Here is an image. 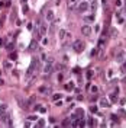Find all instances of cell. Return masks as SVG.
<instances>
[{
    "label": "cell",
    "instance_id": "74e56055",
    "mask_svg": "<svg viewBox=\"0 0 126 128\" xmlns=\"http://www.w3.org/2000/svg\"><path fill=\"white\" fill-rule=\"evenodd\" d=\"M125 4H126V3H125Z\"/></svg>",
    "mask_w": 126,
    "mask_h": 128
},
{
    "label": "cell",
    "instance_id": "1f68e13d",
    "mask_svg": "<svg viewBox=\"0 0 126 128\" xmlns=\"http://www.w3.org/2000/svg\"><path fill=\"white\" fill-rule=\"evenodd\" d=\"M102 4H103V7H107V1L106 0H102Z\"/></svg>",
    "mask_w": 126,
    "mask_h": 128
},
{
    "label": "cell",
    "instance_id": "f1b7e54d",
    "mask_svg": "<svg viewBox=\"0 0 126 128\" xmlns=\"http://www.w3.org/2000/svg\"><path fill=\"white\" fill-rule=\"evenodd\" d=\"M64 67L63 65H61V64H57V65H55V70H63Z\"/></svg>",
    "mask_w": 126,
    "mask_h": 128
},
{
    "label": "cell",
    "instance_id": "484cf974",
    "mask_svg": "<svg viewBox=\"0 0 126 128\" xmlns=\"http://www.w3.org/2000/svg\"><path fill=\"white\" fill-rule=\"evenodd\" d=\"M73 87L74 86L71 85V83H70V85H65V89H67V90H73Z\"/></svg>",
    "mask_w": 126,
    "mask_h": 128
},
{
    "label": "cell",
    "instance_id": "44dd1931",
    "mask_svg": "<svg viewBox=\"0 0 126 128\" xmlns=\"http://www.w3.org/2000/svg\"><path fill=\"white\" fill-rule=\"evenodd\" d=\"M36 125H38V127H43V125H45V121H43V119H39Z\"/></svg>",
    "mask_w": 126,
    "mask_h": 128
},
{
    "label": "cell",
    "instance_id": "5b68a950",
    "mask_svg": "<svg viewBox=\"0 0 126 128\" xmlns=\"http://www.w3.org/2000/svg\"><path fill=\"white\" fill-rule=\"evenodd\" d=\"M0 119H1L6 125H12V119H10V114H9V112H6L4 115H1V117H0Z\"/></svg>",
    "mask_w": 126,
    "mask_h": 128
},
{
    "label": "cell",
    "instance_id": "8992f818",
    "mask_svg": "<svg viewBox=\"0 0 126 128\" xmlns=\"http://www.w3.org/2000/svg\"><path fill=\"white\" fill-rule=\"evenodd\" d=\"M45 18H46V21L54 22L55 21V13H54V10H48L46 13H45Z\"/></svg>",
    "mask_w": 126,
    "mask_h": 128
},
{
    "label": "cell",
    "instance_id": "2e32d148",
    "mask_svg": "<svg viewBox=\"0 0 126 128\" xmlns=\"http://www.w3.org/2000/svg\"><path fill=\"white\" fill-rule=\"evenodd\" d=\"M117 36V31L115 28H110V38H116Z\"/></svg>",
    "mask_w": 126,
    "mask_h": 128
},
{
    "label": "cell",
    "instance_id": "4fadbf2b",
    "mask_svg": "<svg viewBox=\"0 0 126 128\" xmlns=\"http://www.w3.org/2000/svg\"><path fill=\"white\" fill-rule=\"evenodd\" d=\"M6 112H7V106H6L4 103H1V105H0V117H1V115H4Z\"/></svg>",
    "mask_w": 126,
    "mask_h": 128
},
{
    "label": "cell",
    "instance_id": "8d00e7d4",
    "mask_svg": "<svg viewBox=\"0 0 126 128\" xmlns=\"http://www.w3.org/2000/svg\"><path fill=\"white\" fill-rule=\"evenodd\" d=\"M1 45H3V39H0V47H1Z\"/></svg>",
    "mask_w": 126,
    "mask_h": 128
},
{
    "label": "cell",
    "instance_id": "4dcf8cb0",
    "mask_svg": "<svg viewBox=\"0 0 126 128\" xmlns=\"http://www.w3.org/2000/svg\"><path fill=\"white\" fill-rule=\"evenodd\" d=\"M6 48H7L9 51H12V50H13V45H12V44H7V45H6Z\"/></svg>",
    "mask_w": 126,
    "mask_h": 128
},
{
    "label": "cell",
    "instance_id": "ac0fdd59",
    "mask_svg": "<svg viewBox=\"0 0 126 128\" xmlns=\"http://www.w3.org/2000/svg\"><path fill=\"white\" fill-rule=\"evenodd\" d=\"M75 115H77V117H84V111H83V109H77Z\"/></svg>",
    "mask_w": 126,
    "mask_h": 128
},
{
    "label": "cell",
    "instance_id": "836d02e7",
    "mask_svg": "<svg viewBox=\"0 0 126 128\" xmlns=\"http://www.w3.org/2000/svg\"><path fill=\"white\" fill-rule=\"evenodd\" d=\"M122 4V0H116V6H120Z\"/></svg>",
    "mask_w": 126,
    "mask_h": 128
},
{
    "label": "cell",
    "instance_id": "e0dca14e",
    "mask_svg": "<svg viewBox=\"0 0 126 128\" xmlns=\"http://www.w3.org/2000/svg\"><path fill=\"white\" fill-rule=\"evenodd\" d=\"M110 100H112V102H116V100H117V92L110 95Z\"/></svg>",
    "mask_w": 126,
    "mask_h": 128
},
{
    "label": "cell",
    "instance_id": "5bb4252c",
    "mask_svg": "<svg viewBox=\"0 0 126 128\" xmlns=\"http://www.w3.org/2000/svg\"><path fill=\"white\" fill-rule=\"evenodd\" d=\"M90 1H91V3H90V4H88V7H90V9H91V10L94 12L96 9H97V3H96V0H90Z\"/></svg>",
    "mask_w": 126,
    "mask_h": 128
},
{
    "label": "cell",
    "instance_id": "9a60e30c",
    "mask_svg": "<svg viewBox=\"0 0 126 128\" xmlns=\"http://www.w3.org/2000/svg\"><path fill=\"white\" fill-rule=\"evenodd\" d=\"M39 92H41V93H49L51 90H49V87H45V86H41V87H39Z\"/></svg>",
    "mask_w": 126,
    "mask_h": 128
},
{
    "label": "cell",
    "instance_id": "7c38bea8",
    "mask_svg": "<svg viewBox=\"0 0 126 128\" xmlns=\"http://www.w3.org/2000/svg\"><path fill=\"white\" fill-rule=\"evenodd\" d=\"M77 7V0H68V9L74 10Z\"/></svg>",
    "mask_w": 126,
    "mask_h": 128
},
{
    "label": "cell",
    "instance_id": "f546056e",
    "mask_svg": "<svg viewBox=\"0 0 126 128\" xmlns=\"http://www.w3.org/2000/svg\"><path fill=\"white\" fill-rule=\"evenodd\" d=\"M122 73H126V63L122 64Z\"/></svg>",
    "mask_w": 126,
    "mask_h": 128
},
{
    "label": "cell",
    "instance_id": "3957f363",
    "mask_svg": "<svg viewBox=\"0 0 126 128\" xmlns=\"http://www.w3.org/2000/svg\"><path fill=\"white\" fill-rule=\"evenodd\" d=\"M58 35H60V39H61V42H65V39H67V38H68V39H71V33H68L65 29H60Z\"/></svg>",
    "mask_w": 126,
    "mask_h": 128
},
{
    "label": "cell",
    "instance_id": "6da1fadb",
    "mask_svg": "<svg viewBox=\"0 0 126 128\" xmlns=\"http://www.w3.org/2000/svg\"><path fill=\"white\" fill-rule=\"evenodd\" d=\"M73 48H74L75 53H83L84 48H85V44H84L83 41H80V39H77V41H74Z\"/></svg>",
    "mask_w": 126,
    "mask_h": 128
},
{
    "label": "cell",
    "instance_id": "277c9868",
    "mask_svg": "<svg viewBox=\"0 0 126 128\" xmlns=\"http://www.w3.org/2000/svg\"><path fill=\"white\" fill-rule=\"evenodd\" d=\"M125 58H126V51H125V50H119V51L116 53V61L122 63Z\"/></svg>",
    "mask_w": 126,
    "mask_h": 128
},
{
    "label": "cell",
    "instance_id": "d6a6232c",
    "mask_svg": "<svg viewBox=\"0 0 126 128\" xmlns=\"http://www.w3.org/2000/svg\"><path fill=\"white\" fill-rule=\"evenodd\" d=\"M42 44H43V45H46V44H48V39H46V38H43V39H42Z\"/></svg>",
    "mask_w": 126,
    "mask_h": 128
},
{
    "label": "cell",
    "instance_id": "52a82bcc",
    "mask_svg": "<svg viewBox=\"0 0 126 128\" xmlns=\"http://www.w3.org/2000/svg\"><path fill=\"white\" fill-rule=\"evenodd\" d=\"M51 71H52V63H48V61H46L45 67H43V73H45V74H49Z\"/></svg>",
    "mask_w": 126,
    "mask_h": 128
},
{
    "label": "cell",
    "instance_id": "ffe728a7",
    "mask_svg": "<svg viewBox=\"0 0 126 128\" xmlns=\"http://www.w3.org/2000/svg\"><path fill=\"white\" fill-rule=\"evenodd\" d=\"M88 125L90 127H94V125H97V122H96L94 119H88Z\"/></svg>",
    "mask_w": 126,
    "mask_h": 128
},
{
    "label": "cell",
    "instance_id": "4316f807",
    "mask_svg": "<svg viewBox=\"0 0 126 128\" xmlns=\"http://www.w3.org/2000/svg\"><path fill=\"white\" fill-rule=\"evenodd\" d=\"M4 68H6V70L12 68V64H10V63H4Z\"/></svg>",
    "mask_w": 126,
    "mask_h": 128
},
{
    "label": "cell",
    "instance_id": "9c48e42d",
    "mask_svg": "<svg viewBox=\"0 0 126 128\" xmlns=\"http://www.w3.org/2000/svg\"><path fill=\"white\" fill-rule=\"evenodd\" d=\"M99 103H100V106H103V108H109L110 106V102H109L107 99H105V97H102V99L99 100Z\"/></svg>",
    "mask_w": 126,
    "mask_h": 128
},
{
    "label": "cell",
    "instance_id": "30bf717a",
    "mask_svg": "<svg viewBox=\"0 0 126 128\" xmlns=\"http://www.w3.org/2000/svg\"><path fill=\"white\" fill-rule=\"evenodd\" d=\"M83 21L87 22V23H93V22H94V15H87V16H83Z\"/></svg>",
    "mask_w": 126,
    "mask_h": 128
},
{
    "label": "cell",
    "instance_id": "7402d4cb",
    "mask_svg": "<svg viewBox=\"0 0 126 128\" xmlns=\"http://www.w3.org/2000/svg\"><path fill=\"white\" fill-rule=\"evenodd\" d=\"M52 99L54 100H60V99H61V95H60V93H58V95H54Z\"/></svg>",
    "mask_w": 126,
    "mask_h": 128
},
{
    "label": "cell",
    "instance_id": "d6986e66",
    "mask_svg": "<svg viewBox=\"0 0 126 128\" xmlns=\"http://www.w3.org/2000/svg\"><path fill=\"white\" fill-rule=\"evenodd\" d=\"M33 103H35V97L32 96V97H29V100H28V105H29V106H32Z\"/></svg>",
    "mask_w": 126,
    "mask_h": 128
},
{
    "label": "cell",
    "instance_id": "603a6c76",
    "mask_svg": "<svg viewBox=\"0 0 126 128\" xmlns=\"http://www.w3.org/2000/svg\"><path fill=\"white\" fill-rule=\"evenodd\" d=\"M70 124H71V122H70V119H65V121L63 122V125H64V127H68Z\"/></svg>",
    "mask_w": 126,
    "mask_h": 128
},
{
    "label": "cell",
    "instance_id": "ba28073f",
    "mask_svg": "<svg viewBox=\"0 0 126 128\" xmlns=\"http://www.w3.org/2000/svg\"><path fill=\"white\" fill-rule=\"evenodd\" d=\"M81 32H83V35L88 36V35L91 33V28H90L88 25H85V26H83V28H81Z\"/></svg>",
    "mask_w": 126,
    "mask_h": 128
},
{
    "label": "cell",
    "instance_id": "8fae6325",
    "mask_svg": "<svg viewBox=\"0 0 126 128\" xmlns=\"http://www.w3.org/2000/svg\"><path fill=\"white\" fill-rule=\"evenodd\" d=\"M78 9H80L81 12H85L87 9H88V3H87V1H81V3L78 4Z\"/></svg>",
    "mask_w": 126,
    "mask_h": 128
},
{
    "label": "cell",
    "instance_id": "d590c367",
    "mask_svg": "<svg viewBox=\"0 0 126 128\" xmlns=\"http://www.w3.org/2000/svg\"><path fill=\"white\" fill-rule=\"evenodd\" d=\"M3 6H4V3H1V1H0V7H3Z\"/></svg>",
    "mask_w": 126,
    "mask_h": 128
},
{
    "label": "cell",
    "instance_id": "83f0119b",
    "mask_svg": "<svg viewBox=\"0 0 126 128\" xmlns=\"http://www.w3.org/2000/svg\"><path fill=\"white\" fill-rule=\"evenodd\" d=\"M90 111H91L93 114H96V112H97V106H90Z\"/></svg>",
    "mask_w": 126,
    "mask_h": 128
},
{
    "label": "cell",
    "instance_id": "7a4b0ae2",
    "mask_svg": "<svg viewBox=\"0 0 126 128\" xmlns=\"http://www.w3.org/2000/svg\"><path fill=\"white\" fill-rule=\"evenodd\" d=\"M36 28H38V31H39L41 35H45V33H46V23H43L41 19L36 21Z\"/></svg>",
    "mask_w": 126,
    "mask_h": 128
},
{
    "label": "cell",
    "instance_id": "cb8c5ba5",
    "mask_svg": "<svg viewBox=\"0 0 126 128\" xmlns=\"http://www.w3.org/2000/svg\"><path fill=\"white\" fill-rule=\"evenodd\" d=\"M90 90H91V93H96L99 89H97V86H91V89H90Z\"/></svg>",
    "mask_w": 126,
    "mask_h": 128
},
{
    "label": "cell",
    "instance_id": "e575fe53",
    "mask_svg": "<svg viewBox=\"0 0 126 128\" xmlns=\"http://www.w3.org/2000/svg\"><path fill=\"white\" fill-rule=\"evenodd\" d=\"M107 76H109V77H112V76H113V71H112V70H109V73H107Z\"/></svg>",
    "mask_w": 126,
    "mask_h": 128
},
{
    "label": "cell",
    "instance_id": "d4e9b609",
    "mask_svg": "<svg viewBox=\"0 0 126 128\" xmlns=\"http://www.w3.org/2000/svg\"><path fill=\"white\" fill-rule=\"evenodd\" d=\"M16 58H18V54H16V53L10 54V60H16Z\"/></svg>",
    "mask_w": 126,
    "mask_h": 128
}]
</instances>
